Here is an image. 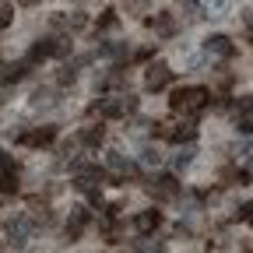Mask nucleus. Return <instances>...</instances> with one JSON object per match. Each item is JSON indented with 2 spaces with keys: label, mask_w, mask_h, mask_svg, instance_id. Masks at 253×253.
Listing matches in <instances>:
<instances>
[{
  "label": "nucleus",
  "mask_w": 253,
  "mask_h": 253,
  "mask_svg": "<svg viewBox=\"0 0 253 253\" xmlns=\"http://www.w3.org/2000/svg\"><path fill=\"white\" fill-rule=\"evenodd\" d=\"M172 113H186V116H197L208 106V88H176L172 99H169Z\"/></svg>",
  "instance_id": "1"
},
{
  "label": "nucleus",
  "mask_w": 253,
  "mask_h": 253,
  "mask_svg": "<svg viewBox=\"0 0 253 253\" xmlns=\"http://www.w3.org/2000/svg\"><path fill=\"white\" fill-rule=\"evenodd\" d=\"M151 194H155V197H162V201H169V197L179 194V183H176L172 176H158V179L151 183Z\"/></svg>",
  "instance_id": "6"
},
{
  "label": "nucleus",
  "mask_w": 253,
  "mask_h": 253,
  "mask_svg": "<svg viewBox=\"0 0 253 253\" xmlns=\"http://www.w3.org/2000/svg\"><path fill=\"white\" fill-rule=\"evenodd\" d=\"M179 18H183V21H197V18H201L197 0H179Z\"/></svg>",
  "instance_id": "15"
},
{
  "label": "nucleus",
  "mask_w": 253,
  "mask_h": 253,
  "mask_svg": "<svg viewBox=\"0 0 253 253\" xmlns=\"http://www.w3.org/2000/svg\"><path fill=\"white\" fill-rule=\"evenodd\" d=\"M91 109H99L102 116H123V113H130V109H134V99H130V95H113V99L95 102Z\"/></svg>",
  "instance_id": "3"
},
{
  "label": "nucleus",
  "mask_w": 253,
  "mask_h": 253,
  "mask_svg": "<svg viewBox=\"0 0 253 253\" xmlns=\"http://www.w3.org/2000/svg\"><path fill=\"white\" fill-rule=\"evenodd\" d=\"M4 229H7V239H11V246H14V250H21V246L28 243L32 229H36V221H32L28 214H18V218H11V221H7Z\"/></svg>",
  "instance_id": "2"
},
{
  "label": "nucleus",
  "mask_w": 253,
  "mask_h": 253,
  "mask_svg": "<svg viewBox=\"0 0 253 253\" xmlns=\"http://www.w3.org/2000/svg\"><path fill=\"white\" fill-rule=\"evenodd\" d=\"M243 25H246V36L253 39V11H246V14H243Z\"/></svg>",
  "instance_id": "21"
},
{
  "label": "nucleus",
  "mask_w": 253,
  "mask_h": 253,
  "mask_svg": "<svg viewBox=\"0 0 253 253\" xmlns=\"http://www.w3.org/2000/svg\"><path fill=\"white\" fill-rule=\"evenodd\" d=\"M56 106V95L49 88H39L36 95H32V109H53Z\"/></svg>",
  "instance_id": "13"
},
{
  "label": "nucleus",
  "mask_w": 253,
  "mask_h": 253,
  "mask_svg": "<svg viewBox=\"0 0 253 253\" xmlns=\"http://www.w3.org/2000/svg\"><path fill=\"white\" fill-rule=\"evenodd\" d=\"M60 84H74V63H67V67L60 71Z\"/></svg>",
  "instance_id": "17"
},
{
  "label": "nucleus",
  "mask_w": 253,
  "mask_h": 253,
  "mask_svg": "<svg viewBox=\"0 0 253 253\" xmlns=\"http://www.w3.org/2000/svg\"><path fill=\"white\" fill-rule=\"evenodd\" d=\"M204 53L208 56H218V60H229L236 49H232L229 36H211V39H204Z\"/></svg>",
  "instance_id": "5"
},
{
  "label": "nucleus",
  "mask_w": 253,
  "mask_h": 253,
  "mask_svg": "<svg viewBox=\"0 0 253 253\" xmlns=\"http://www.w3.org/2000/svg\"><path fill=\"white\" fill-rule=\"evenodd\" d=\"M53 137H56V126H39V130L25 134V144H32V148H46V144H53Z\"/></svg>",
  "instance_id": "8"
},
{
  "label": "nucleus",
  "mask_w": 253,
  "mask_h": 253,
  "mask_svg": "<svg viewBox=\"0 0 253 253\" xmlns=\"http://www.w3.org/2000/svg\"><path fill=\"white\" fill-rule=\"evenodd\" d=\"M148 25H151V28L158 32V36H166V39H169L172 32H176V21H172V14H155V18H151Z\"/></svg>",
  "instance_id": "12"
},
{
  "label": "nucleus",
  "mask_w": 253,
  "mask_h": 253,
  "mask_svg": "<svg viewBox=\"0 0 253 253\" xmlns=\"http://www.w3.org/2000/svg\"><path fill=\"white\" fill-rule=\"evenodd\" d=\"M169 81H172L169 63H151V67H148V74H144V88H148V91H162Z\"/></svg>",
  "instance_id": "4"
},
{
  "label": "nucleus",
  "mask_w": 253,
  "mask_h": 253,
  "mask_svg": "<svg viewBox=\"0 0 253 253\" xmlns=\"http://www.w3.org/2000/svg\"><path fill=\"white\" fill-rule=\"evenodd\" d=\"M84 225H88V208H71V221H67V236H71V239H78Z\"/></svg>",
  "instance_id": "9"
},
{
  "label": "nucleus",
  "mask_w": 253,
  "mask_h": 253,
  "mask_svg": "<svg viewBox=\"0 0 253 253\" xmlns=\"http://www.w3.org/2000/svg\"><path fill=\"white\" fill-rule=\"evenodd\" d=\"M134 225H137V232H155L158 225H162V214H158V211H141L134 218Z\"/></svg>",
  "instance_id": "10"
},
{
  "label": "nucleus",
  "mask_w": 253,
  "mask_h": 253,
  "mask_svg": "<svg viewBox=\"0 0 253 253\" xmlns=\"http://www.w3.org/2000/svg\"><path fill=\"white\" fill-rule=\"evenodd\" d=\"M246 151H250V144H246V141H239V144L232 148V155H236V158H246Z\"/></svg>",
  "instance_id": "22"
},
{
  "label": "nucleus",
  "mask_w": 253,
  "mask_h": 253,
  "mask_svg": "<svg viewBox=\"0 0 253 253\" xmlns=\"http://www.w3.org/2000/svg\"><path fill=\"white\" fill-rule=\"evenodd\" d=\"M229 11H232V0H204V14L214 18V21H218V18H225Z\"/></svg>",
  "instance_id": "11"
},
{
  "label": "nucleus",
  "mask_w": 253,
  "mask_h": 253,
  "mask_svg": "<svg viewBox=\"0 0 253 253\" xmlns=\"http://www.w3.org/2000/svg\"><path fill=\"white\" fill-rule=\"evenodd\" d=\"M106 166H109L113 172H120V176H134V172H137L134 162H130L126 155H120V151H109V155H106Z\"/></svg>",
  "instance_id": "7"
},
{
  "label": "nucleus",
  "mask_w": 253,
  "mask_h": 253,
  "mask_svg": "<svg viewBox=\"0 0 253 253\" xmlns=\"http://www.w3.org/2000/svg\"><path fill=\"white\" fill-rule=\"evenodd\" d=\"M102 137H106L102 126H88V130L81 134V141H84V144H102Z\"/></svg>",
  "instance_id": "16"
},
{
  "label": "nucleus",
  "mask_w": 253,
  "mask_h": 253,
  "mask_svg": "<svg viewBox=\"0 0 253 253\" xmlns=\"http://www.w3.org/2000/svg\"><path fill=\"white\" fill-rule=\"evenodd\" d=\"M194 155H197V148H194V144H186V148H179V151L172 155V166H176V169H186L190 162H194Z\"/></svg>",
  "instance_id": "14"
},
{
  "label": "nucleus",
  "mask_w": 253,
  "mask_h": 253,
  "mask_svg": "<svg viewBox=\"0 0 253 253\" xmlns=\"http://www.w3.org/2000/svg\"><path fill=\"white\" fill-rule=\"evenodd\" d=\"M236 218H239V221H253V204H243V208L236 211Z\"/></svg>",
  "instance_id": "19"
},
{
  "label": "nucleus",
  "mask_w": 253,
  "mask_h": 253,
  "mask_svg": "<svg viewBox=\"0 0 253 253\" xmlns=\"http://www.w3.org/2000/svg\"><path fill=\"white\" fill-rule=\"evenodd\" d=\"M144 162L148 166H158V162H162V155H158L155 148H144Z\"/></svg>",
  "instance_id": "18"
},
{
  "label": "nucleus",
  "mask_w": 253,
  "mask_h": 253,
  "mask_svg": "<svg viewBox=\"0 0 253 253\" xmlns=\"http://www.w3.org/2000/svg\"><path fill=\"white\" fill-rule=\"evenodd\" d=\"M7 21H11V7H0V28H4Z\"/></svg>",
  "instance_id": "23"
},
{
  "label": "nucleus",
  "mask_w": 253,
  "mask_h": 253,
  "mask_svg": "<svg viewBox=\"0 0 253 253\" xmlns=\"http://www.w3.org/2000/svg\"><path fill=\"white\" fill-rule=\"evenodd\" d=\"M21 4H36V0H21Z\"/></svg>",
  "instance_id": "24"
},
{
  "label": "nucleus",
  "mask_w": 253,
  "mask_h": 253,
  "mask_svg": "<svg viewBox=\"0 0 253 253\" xmlns=\"http://www.w3.org/2000/svg\"><path fill=\"white\" fill-rule=\"evenodd\" d=\"M113 25H116V14H113V11H106V14H102V21H99V28H113Z\"/></svg>",
  "instance_id": "20"
}]
</instances>
